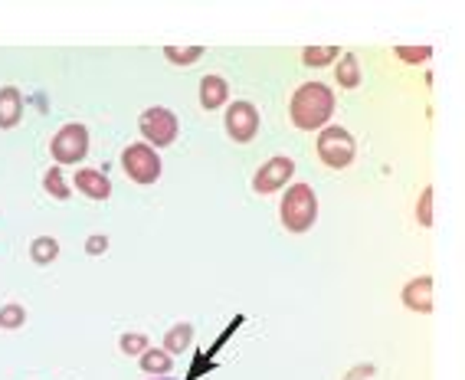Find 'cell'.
I'll list each match as a JSON object with an SVG mask.
<instances>
[{"mask_svg": "<svg viewBox=\"0 0 465 380\" xmlns=\"http://www.w3.org/2000/svg\"><path fill=\"white\" fill-rule=\"evenodd\" d=\"M334 115V92L324 83H305L292 92L289 118L299 132H322Z\"/></svg>", "mask_w": 465, "mask_h": 380, "instance_id": "obj_1", "label": "cell"}, {"mask_svg": "<svg viewBox=\"0 0 465 380\" xmlns=\"http://www.w3.org/2000/svg\"><path fill=\"white\" fill-rule=\"evenodd\" d=\"M279 220L289 233H308L318 220V197L308 184H292L279 200Z\"/></svg>", "mask_w": 465, "mask_h": 380, "instance_id": "obj_2", "label": "cell"}, {"mask_svg": "<svg viewBox=\"0 0 465 380\" xmlns=\"http://www.w3.org/2000/svg\"><path fill=\"white\" fill-rule=\"evenodd\" d=\"M318 157H322V165H328L331 171H341V167H348L358 155V141L348 128H341V125H324L322 132H318Z\"/></svg>", "mask_w": 465, "mask_h": 380, "instance_id": "obj_3", "label": "cell"}, {"mask_svg": "<svg viewBox=\"0 0 465 380\" xmlns=\"http://www.w3.org/2000/svg\"><path fill=\"white\" fill-rule=\"evenodd\" d=\"M50 155L56 165H79L89 155V128L79 122L63 125L50 138Z\"/></svg>", "mask_w": 465, "mask_h": 380, "instance_id": "obj_4", "label": "cell"}, {"mask_svg": "<svg viewBox=\"0 0 465 380\" xmlns=\"http://www.w3.org/2000/svg\"><path fill=\"white\" fill-rule=\"evenodd\" d=\"M138 128H142L144 141L148 145H158V148H167V145H174L177 132H181V125H177V115L171 108H144L142 118H138Z\"/></svg>", "mask_w": 465, "mask_h": 380, "instance_id": "obj_5", "label": "cell"}, {"mask_svg": "<svg viewBox=\"0 0 465 380\" xmlns=\"http://www.w3.org/2000/svg\"><path fill=\"white\" fill-rule=\"evenodd\" d=\"M122 171L134 184H154L161 177V157L151 145H128L122 151Z\"/></svg>", "mask_w": 465, "mask_h": 380, "instance_id": "obj_6", "label": "cell"}, {"mask_svg": "<svg viewBox=\"0 0 465 380\" xmlns=\"http://www.w3.org/2000/svg\"><path fill=\"white\" fill-rule=\"evenodd\" d=\"M226 135H230L236 145H250L252 138L259 135V108L252 102H230L226 105Z\"/></svg>", "mask_w": 465, "mask_h": 380, "instance_id": "obj_7", "label": "cell"}, {"mask_svg": "<svg viewBox=\"0 0 465 380\" xmlns=\"http://www.w3.org/2000/svg\"><path fill=\"white\" fill-rule=\"evenodd\" d=\"M292 174H295V161L292 157H269L266 165L256 171V177H252V190L262 194V197L275 194V190H282L292 181Z\"/></svg>", "mask_w": 465, "mask_h": 380, "instance_id": "obj_8", "label": "cell"}, {"mask_svg": "<svg viewBox=\"0 0 465 380\" xmlns=\"http://www.w3.org/2000/svg\"><path fill=\"white\" fill-rule=\"evenodd\" d=\"M73 184H75V190L89 200H108L112 197V181H108L99 167H83V171H75Z\"/></svg>", "mask_w": 465, "mask_h": 380, "instance_id": "obj_9", "label": "cell"}, {"mask_svg": "<svg viewBox=\"0 0 465 380\" xmlns=\"http://www.w3.org/2000/svg\"><path fill=\"white\" fill-rule=\"evenodd\" d=\"M400 298H403V305H407L410 312L430 315L432 312V279L430 275H420V279L407 282L403 292H400Z\"/></svg>", "mask_w": 465, "mask_h": 380, "instance_id": "obj_10", "label": "cell"}, {"mask_svg": "<svg viewBox=\"0 0 465 380\" xmlns=\"http://www.w3.org/2000/svg\"><path fill=\"white\" fill-rule=\"evenodd\" d=\"M24 118V92L17 85H0V128H17Z\"/></svg>", "mask_w": 465, "mask_h": 380, "instance_id": "obj_11", "label": "cell"}, {"mask_svg": "<svg viewBox=\"0 0 465 380\" xmlns=\"http://www.w3.org/2000/svg\"><path fill=\"white\" fill-rule=\"evenodd\" d=\"M200 105L207 108V112L230 105V85H226L223 75H203L200 79Z\"/></svg>", "mask_w": 465, "mask_h": 380, "instance_id": "obj_12", "label": "cell"}, {"mask_svg": "<svg viewBox=\"0 0 465 380\" xmlns=\"http://www.w3.org/2000/svg\"><path fill=\"white\" fill-rule=\"evenodd\" d=\"M138 361H142V371L151 374V377H167V374L174 371V357L167 355L164 347H161V351H158V347H148Z\"/></svg>", "mask_w": 465, "mask_h": 380, "instance_id": "obj_13", "label": "cell"}, {"mask_svg": "<svg viewBox=\"0 0 465 380\" xmlns=\"http://www.w3.org/2000/svg\"><path fill=\"white\" fill-rule=\"evenodd\" d=\"M334 79H338L341 89H358L361 85V63L354 53H344L341 63L334 66Z\"/></svg>", "mask_w": 465, "mask_h": 380, "instance_id": "obj_14", "label": "cell"}, {"mask_svg": "<svg viewBox=\"0 0 465 380\" xmlns=\"http://www.w3.org/2000/svg\"><path fill=\"white\" fill-rule=\"evenodd\" d=\"M191 345H193V325L181 322V325H174V328H167V335H164V351L171 357L183 355V351H187Z\"/></svg>", "mask_w": 465, "mask_h": 380, "instance_id": "obj_15", "label": "cell"}, {"mask_svg": "<svg viewBox=\"0 0 465 380\" xmlns=\"http://www.w3.org/2000/svg\"><path fill=\"white\" fill-rule=\"evenodd\" d=\"M338 56H341L338 46H305V50H302V63H305L308 69L331 66V63H334Z\"/></svg>", "mask_w": 465, "mask_h": 380, "instance_id": "obj_16", "label": "cell"}, {"mask_svg": "<svg viewBox=\"0 0 465 380\" xmlns=\"http://www.w3.org/2000/svg\"><path fill=\"white\" fill-rule=\"evenodd\" d=\"M56 256H59V243L53 240V236H36V240L30 243V259H34L36 265L56 263Z\"/></svg>", "mask_w": 465, "mask_h": 380, "instance_id": "obj_17", "label": "cell"}, {"mask_svg": "<svg viewBox=\"0 0 465 380\" xmlns=\"http://www.w3.org/2000/svg\"><path fill=\"white\" fill-rule=\"evenodd\" d=\"M26 322V308L20 302H7V305H0V328L4 331H17L24 328Z\"/></svg>", "mask_w": 465, "mask_h": 380, "instance_id": "obj_18", "label": "cell"}, {"mask_svg": "<svg viewBox=\"0 0 465 380\" xmlns=\"http://www.w3.org/2000/svg\"><path fill=\"white\" fill-rule=\"evenodd\" d=\"M43 190L53 194L56 200H69V184H66V177H63L59 167H50V171L43 174Z\"/></svg>", "mask_w": 465, "mask_h": 380, "instance_id": "obj_19", "label": "cell"}, {"mask_svg": "<svg viewBox=\"0 0 465 380\" xmlns=\"http://www.w3.org/2000/svg\"><path fill=\"white\" fill-rule=\"evenodd\" d=\"M167 63H174V66H191V63H197L200 56H203V46H167L164 50Z\"/></svg>", "mask_w": 465, "mask_h": 380, "instance_id": "obj_20", "label": "cell"}, {"mask_svg": "<svg viewBox=\"0 0 465 380\" xmlns=\"http://www.w3.org/2000/svg\"><path fill=\"white\" fill-rule=\"evenodd\" d=\"M118 347H122V355H128V357H142L144 351H148V338L138 335V331H134V335H122Z\"/></svg>", "mask_w": 465, "mask_h": 380, "instance_id": "obj_21", "label": "cell"}, {"mask_svg": "<svg viewBox=\"0 0 465 380\" xmlns=\"http://www.w3.org/2000/svg\"><path fill=\"white\" fill-rule=\"evenodd\" d=\"M393 53H397L403 63H416V66H420V63H426V59L432 56L430 46H397Z\"/></svg>", "mask_w": 465, "mask_h": 380, "instance_id": "obj_22", "label": "cell"}, {"mask_svg": "<svg viewBox=\"0 0 465 380\" xmlns=\"http://www.w3.org/2000/svg\"><path fill=\"white\" fill-rule=\"evenodd\" d=\"M416 216H420V226H432V187H423V194H420Z\"/></svg>", "mask_w": 465, "mask_h": 380, "instance_id": "obj_23", "label": "cell"}, {"mask_svg": "<svg viewBox=\"0 0 465 380\" xmlns=\"http://www.w3.org/2000/svg\"><path fill=\"white\" fill-rule=\"evenodd\" d=\"M105 249H108V236H102V233H95V236L85 240V253H89V256H102Z\"/></svg>", "mask_w": 465, "mask_h": 380, "instance_id": "obj_24", "label": "cell"}, {"mask_svg": "<svg viewBox=\"0 0 465 380\" xmlns=\"http://www.w3.org/2000/svg\"><path fill=\"white\" fill-rule=\"evenodd\" d=\"M367 377H374V364H358L344 380H367Z\"/></svg>", "mask_w": 465, "mask_h": 380, "instance_id": "obj_25", "label": "cell"}, {"mask_svg": "<svg viewBox=\"0 0 465 380\" xmlns=\"http://www.w3.org/2000/svg\"><path fill=\"white\" fill-rule=\"evenodd\" d=\"M158 380H167V377H158Z\"/></svg>", "mask_w": 465, "mask_h": 380, "instance_id": "obj_26", "label": "cell"}]
</instances>
